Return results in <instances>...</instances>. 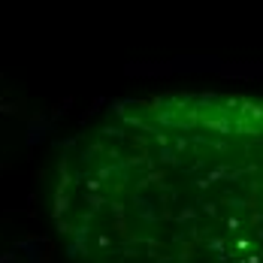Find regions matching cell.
Masks as SVG:
<instances>
[{
    "mask_svg": "<svg viewBox=\"0 0 263 263\" xmlns=\"http://www.w3.org/2000/svg\"><path fill=\"white\" fill-rule=\"evenodd\" d=\"M54 227L79 263H263V106L115 100L61 152Z\"/></svg>",
    "mask_w": 263,
    "mask_h": 263,
    "instance_id": "1",
    "label": "cell"
}]
</instances>
